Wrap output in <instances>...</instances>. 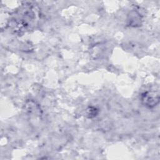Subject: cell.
I'll return each instance as SVG.
<instances>
[{"instance_id":"6da1fadb","label":"cell","mask_w":160,"mask_h":160,"mask_svg":"<svg viewBox=\"0 0 160 160\" xmlns=\"http://www.w3.org/2000/svg\"><path fill=\"white\" fill-rule=\"evenodd\" d=\"M142 101L143 103L149 108L156 106L159 101V94L158 92H146L143 94Z\"/></svg>"}]
</instances>
